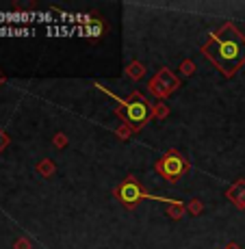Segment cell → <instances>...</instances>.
<instances>
[{
	"label": "cell",
	"mask_w": 245,
	"mask_h": 249,
	"mask_svg": "<svg viewBox=\"0 0 245 249\" xmlns=\"http://www.w3.org/2000/svg\"><path fill=\"white\" fill-rule=\"evenodd\" d=\"M202 54L217 68L226 78H232L245 65V35L232 22H224L208 41L202 46Z\"/></svg>",
	"instance_id": "1"
},
{
	"label": "cell",
	"mask_w": 245,
	"mask_h": 249,
	"mask_svg": "<svg viewBox=\"0 0 245 249\" xmlns=\"http://www.w3.org/2000/svg\"><path fill=\"white\" fill-rule=\"evenodd\" d=\"M95 87L100 91H104V93L113 95L115 100H117L119 107L115 108V113L119 115V117L124 119V124H126L128 128H131L132 132H139L143 126H146L148 122H150L152 117H154V107H152L150 102H148V98L143 93H139V91H132L131 95H128L126 100H119L115 93H111L107 87H102L100 83H95Z\"/></svg>",
	"instance_id": "2"
},
{
	"label": "cell",
	"mask_w": 245,
	"mask_h": 249,
	"mask_svg": "<svg viewBox=\"0 0 245 249\" xmlns=\"http://www.w3.org/2000/svg\"><path fill=\"white\" fill-rule=\"evenodd\" d=\"M113 195H115V199H119V204H122L124 208H134L141 199H156V202H167V204L176 202V199H167V197H161V195L148 193V191L141 186V182L134 178V176L124 178L122 184L113 191Z\"/></svg>",
	"instance_id": "3"
},
{
	"label": "cell",
	"mask_w": 245,
	"mask_h": 249,
	"mask_svg": "<svg viewBox=\"0 0 245 249\" xmlns=\"http://www.w3.org/2000/svg\"><path fill=\"white\" fill-rule=\"evenodd\" d=\"M154 169H156V174L161 176L163 180L178 182L182 176H185L187 171L191 169V162L187 160L178 150H170V152H165V154H163L161 159L156 160Z\"/></svg>",
	"instance_id": "4"
},
{
	"label": "cell",
	"mask_w": 245,
	"mask_h": 249,
	"mask_svg": "<svg viewBox=\"0 0 245 249\" xmlns=\"http://www.w3.org/2000/svg\"><path fill=\"white\" fill-rule=\"evenodd\" d=\"M148 87H150L152 95H156L158 100H165V98H170V95L180 87V80H178V76H176V74H171L167 68H163L154 76V78L150 80V85H148Z\"/></svg>",
	"instance_id": "5"
},
{
	"label": "cell",
	"mask_w": 245,
	"mask_h": 249,
	"mask_svg": "<svg viewBox=\"0 0 245 249\" xmlns=\"http://www.w3.org/2000/svg\"><path fill=\"white\" fill-rule=\"evenodd\" d=\"M226 197L230 199L239 210H245V180H237L228 191H226Z\"/></svg>",
	"instance_id": "6"
},
{
	"label": "cell",
	"mask_w": 245,
	"mask_h": 249,
	"mask_svg": "<svg viewBox=\"0 0 245 249\" xmlns=\"http://www.w3.org/2000/svg\"><path fill=\"white\" fill-rule=\"evenodd\" d=\"M80 33H85V37H91V39H95V37H102L104 22L102 20H89L83 28H80Z\"/></svg>",
	"instance_id": "7"
},
{
	"label": "cell",
	"mask_w": 245,
	"mask_h": 249,
	"mask_svg": "<svg viewBox=\"0 0 245 249\" xmlns=\"http://www.w3.org/2000/svg\"><path fill=\"white\" fill-rule=\"evenodd\" d=\"M143 74H146V68H143L139 61H132V63H128V68H126V76H128V78L139 80V78H143Z\"/></svg>",
	"instance_id": "8"
},
{
	"label": "cell",
	"mask_w": 245,
	"mask_h": 249,
	"mask_svg": "<svg viewBox=\"0 0 245 249\" xmlns=\"http://www.w3.org/2000/svg\"><path fill=\"white\" fill-rule=\"evenodd\" d=\"M185 213H187V206L178 202V199H176L174 204H170V208H167V217H171V219H182Z\"/></svg>",
	"instance_id": "9"
},
{
	"label": "cell",
	"mask_w": 245,
	"mask_h": 249,
	"mask_svg": "<svg viewBox=\"0 0 245 249\" xmlns=\"http://www.w3.org/2000/svg\"><path fill=\"white\" fill-rule=\"evenodd\" d=\"M37 171H39L44 178H50V176L57 171V167H55V162H52L50 159H44V160L37 162Z\"/></svg>",
	"instance_id": "10"
},
{
	"label": "cell",
	"mask_w": 245,
	"mask_h": 249,
	"mask_svg": "<svg viewBox=\"0 0 245 249\" xmlns=\"http://www.w3.org/2000/svg\"><path fill=\"white\" fill-rule=\"evenodd\" d=\"M167 115H170V107L165 102H158L154 107V119H165Z\"/></svg>",
	"instance_id": "11"
},
{
	"label": "cell",
	"mask_w": 245,
	"mask_h": 249,
	"mask_svg": "<svg viewBox=\"0 0 245 249\" xmlns=\"http://www.w3.org/2000/svg\"><path fill=\"white\" fill-rule=\"evenodd\" d=\"M180 71H182V76H193L195 74V63L191 59L182 61V63H180Z\"/></svg>",
	"instance_id": "12"
},
{
	"label": "cell",
	"mask_w": 245,
	"mask_h": 249,
	"mask_svg": "<svg viewBox=\"0 0 245 249\" xmlns=\"http://www.w3.org/2000/svg\"><path fill=\"white\" fill-rule=\"evenodd\" d=\"M187 210H189L191 214H200L202 210H204V204H202L200 199H191V202L187 204Z\"/></svg>",
	"instance_id": "13"
},
{
	"label": "cell",
	"mask_w": 245,
	"mask_h": 249,
	"mask_svg": "<svg viewBox=\"0 0 245 249\" xmlns=\"http://www.w3.org/2000/svg\"><path fill=\"white\" fill-rule=\"evenodd\" d=\"M52 143H55V147H59V150H61V147L67 145V137L63 135V132H57L55 139H52Z\"/></svg>",
	"instance_id": "14"
},
{
	"label": "cell",
	"mask_w": 245,
	"mask_h": 249,
	"mask_svg": "<svg viewBox=\"0 0 245 249\" xmlns=\"http://www.w3.org/2000/svg\"><path fill=\"white\" fill-rule=\"evenodd\" d=\"M131 135H132V130H131V128H128V126H126V124H124V126H122V128H117V137H119V139H122V141H126V139H128V137H131Z\"/></svg>",
	"instance_id": "15"
},
{
	"label": "cell",
	"mask_w": 245,
	"mask_h": 249,
	"mask_svg": "<svg viewBox=\"0 0 245 249\" xmlns=\"http://www.w3.org/2000/svg\"><path fill=\"white\" fill-rule=\"evenodd\" d=\"M13 247L16 249H31V241H28V238H18Z\"/></svg>",
	"instance_id": "16"
},
{
	"label": "cell",
	"mask_w": 245,
	"mask_h": 249,
	"mask_svg": "<svg viewBox=\"0 0 245 249\" xmlns=\"http://www.w3.org/2000/svg\"><path fill=\"white\" fill-rule=\"evenodd\" d=\"M7 145H9V135L4 130H0V152H2Z\"/></svg>",
	"instance_id": "17"
},
{
	"label": "cell",
	"mask_w": 245,
	"mask_h": 249,
	"mask_svg": "<svg viewBox=\"0 0 245 249\" xmlns=\"http://www.w3.org/2000/svg\"><path fill=\"white\" fill-rule=\"evenodd\" d=\"M224 249H241V247H239V245H237V243H228V245H226Z\"/></svg>",
	"instance_id": "18"
},
{
	"label": "cell",
	"mask_w": 245,
	"mask_h": 249,
	"mask_svg": "<svg viewBox=\"0 0 245 249\" xmlns=\"http://www.w3.org/2000/svg\"><path fill=\"white\" fill-rule=\"evenodd\" d=\"M4 80H7V76H4V74H2V70H0V87L4 85Z\"/></svg>",
	"instance_id": "19"
}]
</instances>
